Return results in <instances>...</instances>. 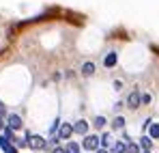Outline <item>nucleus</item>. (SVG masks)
<instances>
[{
    "label": "nucleus",
    "mask_w": 159,
    "mask_h": 153,
    "mask_svg": "<svg viewBox=\"0 0 159 153\" xmlns=\"http://www.w3.org/2000/svg\"><path fill=\"white\" fill-rule=\"evenodd\" d=\"M125 145H127V142H123V140L114 142V145L110 147V153H125Z\"/></svg>",
    "instance_id": "9d476101"
},
{
    "label": "nucleus",
    "mask_w": 159,
    "mask_h": 153,
    "mask_svg": "<svg viewBox=\"0 0 159 153\" xmlns=\"http://www.w3.org/2000/svg\"><path fill=\"white\" fill-rule=\"evenodd\" d=\"M7 127H11L13 131L20 129L22 127V117H20V114H9V117H7Z\"/></svg>",
    "instance_id": "39448f33"
},
{
    "label": "nucleus",
    "mask_w": 159,
    "mask_h": 153,
    "mask_svg": "<svg viewBox=\"0 0 159 153\" xmlns=\"http://www.w3.org/2000/svg\"><path fill=\"white\" fill-rule=\"evenodd\" d=\"M0 114H4V103L0 102Z\"/></svg>",
    "instance_id": "6ab92c4d"
},
{
    "label": "nucleus",
    "mask_w": 159,
    "mask_h": 153,
    "mask_svg": "<svg viewBox=\"0 0 159 153\" xmlns=\"http://www.w3.org/2000/svg\"><path fill=\"white\" fill-rule=\"evenodd\" d=\"M112 125H114V127H116V129H120V127H123V125H125V119H123V117H116Z\"/></svg>",
    "instance_id": "dca6fc26"
},
{
    "label": "nucleus",
    "mask_w": 159,
    "mask_h": 153,
    "mask_svg": "<svg viewBox=\"0 0 159 153\" xmlns=\"http://www.w3.org/2000/svg\"><path fill=\"white\" fill-rule=\"evenodd\" d=\"M148 136H151V140H159V123H153V121H151V125H148Z\"/></svg>",
    "instance_id": "1a4fd4ad"
},
{
    "label": "nucleus",
    "mask_w": 159,
    "mask_h": 153,
    "mask_svg": "<svg viewBox=\"0 0 159 153\" xmlns=\"http://www.w3.org/2000/svg\"><path fill=\"white\" fill-rule=\"evenodd\" d=\"M140 145H142V149H148V151H151V147H153V140H151V136H142Z\"/></svg>",
    "instance_id": "2eb2a0df"
},
{
    "label": "nucleus",
    "mask_w": 159,
    "mask_h": 153,
    "mask_svg": "<svg viewBox=\"0 0 159 153\" xmlns=\"http://www.w3.org/2000/svg\"><path fill=\"white\" fill-rule=\"evenodd\" d=\"M73 131H75V134H82V136H86V131H88V123H86V121H78V123H73Z\"/></svg>",
    "instance_id": "0eeeda50"
},
{
    "label": "nucleus",
    "mask_w": 159,
    "mask_h": 153,
    "mask_svg": "<svg viewBox=\"0 0 159 153\" xmlns=\"http://www.w3.org/2000/svg\"><path fill=\"white\" fill-rule=\"evenodd\" d=\"M95 125H97V127H103V125H106V117H97V119H95Z\"/></svg>",
    "instance_id": "f3484780"
},
{
    "label": "nucleus",
    "mask_w": 159,
    "mask_h": 153,
    "mask_svg": "<svg viewBox=\"0 0 159 153\" xmlns=\"http://www.w3.org/2000/svg\"><path fill=\"white\" fill-rule=\"evenodd\" d=\"M82 74H84V76H93V74H95V65H93V63H84V65H82Z\"/></svg>",
    "instance_id": "f8f14e48"
},
{
    "label": "nucleus",
    "mask_w": 159,
    "mask_h": 153,
    "mask_svg": "<svg viewBox=\"0 0 159 153\" xmlns=\"http://www.w3.org/2000/svg\"><path fill=\"white\" fill-rule=\"evenodd\" d=\"M0 149H2L4 153H17V149L13 147V142H11V140H7L2 134H0Z\"/></svg>",
    "instance_id": "423d86ee"
},
{
    "label": "nucleus",
    "mask_w": 159,
    "mask_h": 153,
    "mask_svg": "<svg viewBox=\"0 0 159 153\" xmlns=\"http://www.w3.org/2000/svg\"><path fill=\"white\" fill-rule=\"evenodd\" d=\"M114 142H112V134H103V136H99V147H103V149H110Z\"/></svg>",
    "instance_id": "6e6552de"
},
{
    "label": "nucleus",
    "mask_w": 159,
    "mask_h": 153,
    "mask_svg": "<svg viewBox=\"0 0 159 153\" xmlns=\"http://www.w3.org/2000/svg\"><path fill=\"white\" fill-rule=\"evenodd\" d=\"M82 147L86 149V151H97L99 149V136H84V140H82Z\"/></svg>",
    "instance_id": "f257e3e1"
},
{
    "label": "nucleus",
    "mask_w": 159,
    "mask_h": 153,
    "mask_svg": "<svg viewBox=\"0 0 159 153\" xmlns=\"http://www.w3.org/2000/svg\"><path fill=\"white\" fill-rule=\"evenodd\" d=\"M103 65H106V67H114V65H116V52H110V54H107L106 58H103Z\"/></svg>",
    "instance_id": "9b49d317"
},
{
    "label": "nucleus",
    "mask_w": 159,
    "mask_h": 153,
    "mask_svg": "<svg viewBox=\"0 0 159 153\" xmlns=\"http://www.w3.org/2000/svg\"><path fill=\"white\" fill-rule=\"evenodd\" d=\"M140 103H142V95H140L138 91H131V93H129V97H127V106H129L131 110H135Z\"/></svg>",
    "instance_id": "20e7f679"
},
{
    "label": "nucleus",
    "mask_w": 159,
    "mask_h": 153,
    "mask_svg": "<svg viewBox=\"0 0 159 153\" xmlns=\"http://www.w3.org/2000/svg\"><path fill=\"white\" fill-rule=\"evenodd\" d=\"M65 153H80V145H78V142H67Z\"/></svg>",
    "instance_id": "ddd939ff"
},
{
    "label": "nucleus",
    "mask_w": 159,
    "mask_h": 153,
    "mask_svg": "<svg viewBox=\"0 0 159 153\" xmlns=\"http://www.w3.org/2000/svg\"><path fill=\"white\" fill-rule=\"evenodd\" d=\"M52 153H65V149H62V147H56V149H54Z\"/></svg>",
    "instance_id": "a211bd4d"
},
{
    "label": "nucleus",
    "mask_w": 159,
    "mask_h": 153,
    "mask_svg": "<svg viewBox=\"0 0 159 153\" xmlns=\"http://www.w3.org/2000/svg\"><path fill=\"white\" fill-rule=\"evenodd\" d=\"M95 153H110V151H107V149H97Z\"/></svg>",
    "instance_id": "aec40b11"
},
{
    "label": "nucleus",
    "mask_w": 159,
    "mask_h": 153,
    "mask_svg": "<svg viewBox=\"0 0 159 153\" xmlns=\"http://www.w3.org/2000/svg\"><path fill=\"white\" fill-rule=\"evenodd\" d=\"M125 153H140V145H135V142H127V145H125Z\"/></svg>",
    "instance_id": "4468645a"
},
{
    "label": "nucleus",
    "mask_w": 159,
    "mask_h": 153,
    "mask_svg": "<svg viewBox=\"0 0 159 153\" xmlns=\"http://www.w3.org/2000/svg\"><path fill=\"white\" fill-rule=\"evenodd\" d=\"M71 134H73V125H71V123H62V125L58 127V138H60V140L71 138Z\"/></svg>",
    "instance_id": "7ed1b4c3"
},
{
    "label": "nucleus",
    "mask_w": 159,
    "mask_h": 153,
    "mask_svg": "<svg viewBox=\"0 0 159 153\" xmlns=\"http://www.w3.org/2000/svg\"><path fill=\"white\" fill-rule=\"evenodd\" d=\"M4 127V121H2V114H0V129Z\"/></svg>",
    "instance_id": "412c9836"
},
{
    "label": "nucleus",
    "mask_w": 159,
    "mask_h": 153,
    "mask_svg": "<svg viewBox=\"0 0 159 153\" xmlns=\"http://www.w3.org/2000/svg\"><path fill=\"white\" fill-rule=\"evenodd\" d=\"M140 153H151V151H148V149H142V151H140Z\"/></svg>",
    "instance_id": "4be33fe9"
},
{
    "label": "nucleus",
    "mask_w": 159,
    "mask_h": 153,
    "mask_svg": "<svg viewBox=\"0 0 159 153\" xmlns=\"http://www.w3.org/2000/svg\"><path fill=\"white\" fill-rule=\"evenodd\" d=\"M26 145L30 147V149H43L45 147V138H41V136H28V140H26Z\"/></svg>",
    "instance_id": "f03ea898"
}]
</instances>
